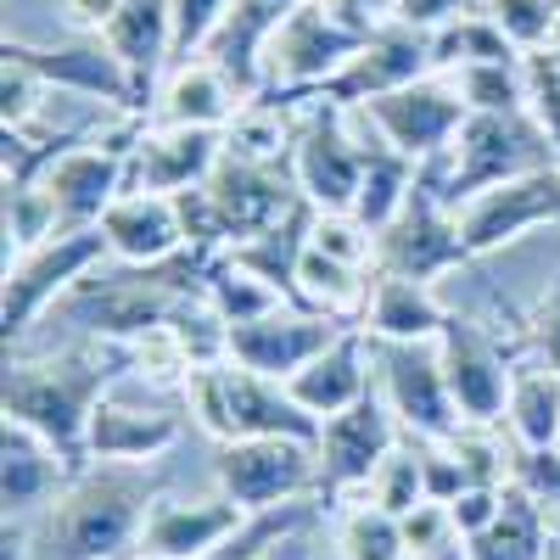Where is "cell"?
<instances>
[{"label": "cell", "instance_id": "cell-10", "mask_svg": "<svg viewBox=\"0 0 560 560\" xmlns=\"http://www.w3.org/2000/svg\"><path fill=\"white\" fill-rule=\"evenodd\" d=\"M370 135L387 140L393 152H404L409 163H432L454 147V135L459 124L471 118V107L459 102V90L448 73H427V79H415L404 90H393V96H376V102H364L353 107Z\"/></svg>", "mask_w": 560, "mask_h": 560}, {"label": "cell", "instance_id": "cell-9", "mask_svg": "<svg viewBox=\"0 0 560 560\" xmlns=\"http://www.w3.org/2000/svg\"><path fill=\"white\" fill-rule=\"evenodd\" d=\"M370 34H359L342 18H331L319 0H303V7L280 23L269 34V45H264V90L269 96H314L319 84H331L348 68V57Z\"/></svg>", "mask_w": 560, "mask_h": 560}, {"label": "cell", "instance_id": "cell-2", "mask_svg": "<svg viewBox=\"0 0 560 560\" xmlns=\"http://www.w3.org/2000/svg\"><path fill=\"white\" fill-rule=\"evenodd\" d=\"M129 364L124 342L90 337L57 359H7V382H0V409L7 420L45 438L68 471L90 465V415L113 393L118 370Z\"/></svg>", "mask_w": 560, "mask_h": 560}, {"label": "cell", "instance_id": "cell-29", "mask_svg": "<svg viewBox=\"0 0 560 560\" xmlns=\"http://www.w3.org/2000/svg\"><path fill=\"white\" fill-rule=\"evenodd\" d=\"M292 147H298V107L287 96H269V90L247 96L242 113L224 124V152L230 158L292 168Z\"/></svg>", "mask_w": 560, "mask_h": 560}, {"label": "cell", "instance_id": "cell-39", "mask_svg": "<svg viewBox=\"0 0 560 560\" xmlns=\"http://www.w3.org/2000/svg\"><path fill=\"white\" fill-rule=\"evenodd\" d=\"M45 84L34 68H23L18 57L0 62V118H7V129H28L34 118H45Z\"/></svg>", "mask_w": 560, "mask_h": 560}, {"label": "cell", "instance_id": "cell-26", "mask_svg": "<svg viewBox=\"0 0 560 560\" xmlns=\"http://www.w3.org/2000/svg\"><path fill=\"white\" fill-rule=\"evenodd\" d=\"M242 90L230 84L208 57H191V62H174L163 90H158V107H152V124H185V129H224L230 118L242 113Z\"/></svg>", "mask_w": 560, "mask_h": 560}, {"label": "cell", "instance_id": "cell-34", "mask_svg": "<svg viewBox=\"0 0 560 560\" xmlns=\"http://www.w3.org/2000/svg\"><path fill=\"white\" fill-rule=\"evenodd\" d=\"M471 113H522L527 107V57L516 62H471L448 73Z\"/></svg>", "mask_w": 560, "mask_h": 560}, {"label": "cell", "instance_id": "cell-18", "mask_svg": "<svg viewBox=\"0 0 560 560\" xmlns=\"http://www.w3.org/2000/svg\"><path fill=\"white\" fill-rule=\"evenodd\" d=\"M342 331H353V325L287 303V308H275V314H264V319H253V325H230V359L247 364V370H258V376L292 382L298 370L314 364Z\"/></svg>", "mask_w": 560, "mask_h": 560}, {"label": "cell", "instance_id": "cell-33", "mask_svg": "<svg viewBox=\"0 0 560 560\" xmlns=\"http://www.w3.org/2000/svg\"><path fill=\"white\" fill-rule=\"evenodd\" d=\"M202 298H208L230 325H253V319H264V314H275V308H287V298H280V292L269 287V280H258L253 269H242L230 253L213 264Z\"/></svg>", "mask_w": 560, "mask_h": 560}, {"label": "cell", "instance_id": "cell-37", "mask_svg": "<svg viewBox=\"0 0 560 560\" xmlns=\"http://www.w3.org/2000/svg\"><path fill=\"white\" fill-rule=\"evenodd\" d=\"M482 12L504 28V39L522 57L549 51L555 45V23H560V0H482Z\"/></svg>", "mask_w": 560, "mask_h": 560}, {"label": "cell", "instance_id": "cell-28", "mask_svg": "<svg viewBox=\"0 0 560 560\" xmlns=\"http://www.w3.org/2000/svg\"><path fill=\"white\" fill-rule=\"evenodd\" d=\"M504 427L516 448H560V364L549 353H527L510 370Z\"/></svg>", "mask_w": 560, "mask_h": 560}, {"label": "cell", "instance_id": "cell-17", "mask_svg": "<svg viewBox=\"0 0 560 560\" xmlns=\"http://www.w3.org/2000/svg\"><path fill=\"white\" fill-rule=\"evenodd\" d=\"M538 224H560V163L522 174L510 185H493V191H482L459 208V230H465L471 258H488L510 242L533 236Z\"/></svg>", "mask_w": 560, "mask_h": 560}, {"label": "cell", "instance_id": "cell-36", "mask_svg": "<svg viewBox=\"0 0 560 560\" xmlns=\"http://www.w3.org/2000/svg\"><path fill=\"white\" fill-rule=\"evenodd\" d=\"M337 549L342 560H404V522L387 516L382 504L353 499L337 516Z\"/></svg>", "mask_w": 560, "mask_h": 560}, {"label": "cell", "instance_id": "cell-31", "mask_svg": "<svg viewBox=\"0 0 560 560\" xmlns=\"http://www.w3.org/2000/svg\"><path fill=\"white\" fill-rule=\"evenodd\" d=\"M308 236H314V208L298 202L275 230H264V236H253V242H236V247H230V258H236L242 269H253L258 280H269V287L287 298V303H298V264L308 253Z\"/></svg>", "mask_w": 560, "mask_h": 560}, {"label": "cell", "instance_id": "cell-7", "mask_svg": "<svg viewBox=\"0 0 560 560\" xmlns=\"http://www.w3.org/2000/svg\"><path fill=\"white\" fill-rule=\"evenodd\" d=\"M471 264V247H465L459 230V208L443 202L432 163H420V179L409 202L398 208V219L387 230H376V275H404V280H432L448 269Z\"/></svg>", "mask_w": 560, "mask_h": 560}, {"label": "cell", "instance_id": "cell-27", "mask_svg": "<svg viewBox=\"0 0 560 560\" xmlns=\"http://www.w3.org/2000/svg\"><path fill=\"white\" fill-rule=\"evenodd\" d=\"M443 325H448V308H443V298L427 287V280L376 275L359 331L376 337V342H438Z\"/></svg>", "mask_w": 560, "mask_h": 560}, {"label": "cell", "instance_id": "cell-45", "mask_svg": "<svg viewBox=\"0 0 560 560\" xmlns=\"http://www.w3.org/2000/svg\"><path fill=\"white\" fill-rule=\"evenodd\" d=\"M118 12V0H62V18L73 34H102Z\"/></svg>", "mask_w": 560, "mask_h": 560}, {"label": "cell", "instance_id": "cell-47", "mask_svg": "<svg viewBox=\"0 0 560 560\" xmlns=\"http://www.w3.org/2000/svg\"><path fill=\"white\" fill-rule=\"evenodd\" d=\"M258 560H303V549L287 538V544H275V549H269V555H258Z\"/></svg>", "mask_w": 560, "mask_h": 560}, {"label": "cell", "instance_id": "cell-22", "mask_svg": "<svg viewBox=\"0 0 560 560\" xmlns=\"http://www.w3.org/2000/svg\"><path fill=\"white\" fill-rule=\"evenodd\" d=\"M370 364H376V359H370V337L353 325V331H342L314 364H303L287 387H292V398L314 420H331V415L353 409L370 387H376V370H370Z\"/></svg>", "mask_w": 560, "mask_h": 560}, {"label": "cell", "instance_id": "cell-48", "mask_svg": "<svg viewBox=\"0 0 560 560\" xmlns=\"http://www.w3.org/2000/svg\"><path fill=\"white\" fill-rule=\"evenodd\" d=\"M544 57H549V73L560 79V45H549V51H544Z\"/></svg>", "mask_w": 560, "mask_h": 560}, {"label": "cell", "instance_id": "cell-44", "mask_svg": "<svg viewBox=\"0 0 560 560\" xmlns=\"http://www.w3.org/2000/svg\"><path fill=\"white\" fill-rule=\"evenodd\" d=\"M331 18H342L348 28H359V34H370V28H382V23H393V12H398V0H319Z\"/></svg>", "mask_w": 560, "mask_h": 560}, {"label": "cell", "instance_id": "cell-4", "mask_svg": "<svg viewBox=\"0 0 560 560\" xmlns=\"http://www.w3.org/2000/svg\"><path fill=\"white\" fill-rule=\"evenodd\" d=\"M555 168V147L544 124L533 118V107L522 113H471L459 124L454 147L443 158H432L438 174V191L448 208H465L471 197L493 191V185H510L522 174Z\"/></svg>", "mask_w": 560, "mask_h": 560}, {"label": "cell", "instance_id": "cell-25", "mask_svg": "<svg viewBox=\"0 0 560 560\" xmlns=\"http://www.w3.org/2000/svg\"><path fill=\"white\" fill-rule=\"evenodd\" d=\"M185 438V420L168 409H135L113 393L90 415V459H118V465H152Z\"/></svg>", "mask_w": 560, "mask_h": 560}, {"label": "cell", "instance_id": "cell-20", "mask_svg": "<svg viewBox=\"0 0 560 560\" xmlns=\"http://www.w3.org/2000/svg\"><path fill=\"white\" fill-rule=\"evenodd\" d=\"M102 39L113 45V57L129 68L140 107H158V79L174 68V0H118L113 23L102 28Z\"/></svg>", "mask_w": 560, "mask_h": 560}, {"label": "cell", "instance_id": "cell-24", "mask_svg": "<svg viewBox=\"0 0 560 560\" xmlns=\"http://www.w3.org/2000/svg\"><path fill=\"white\" fill-rule=\"evenodd\" d=\"M102 230H107V247L118 264H163L179 247H191L185 242V224H179V202L158 197V191H124L107 208Z\"/></svg>", "mask_w": 560, "mask_h": 560}, {"label": "cell", "instance_id": "cell-38", "mask_svg": "<svg viewBox=\"0 0 560 560\" xmlns=\"http://www.w3.org/2000/svg\"><path fill=\"white\" fill-rule=\"evenodd\" d=\"M404 560H471V544L454 527L448 504H420L404 516Z\"/></svg>", "mask_w": 560, "mask_h": 560}, {"label": "cell", "instance_id": "cell-13", "mask_svg": "<svg viewBox=\"0 0 560 560\" xmlns=\"http://www.w3.org/2000/svg\"><path fill=\"white\" fill-rule=\"evenodd\" d=\"M398 415L382 398V387H370L353 409L331 415L319 427V499H348L359 488H370L376 465L398 448Z\"/></svg>", "mask_w": 560, "mask_h": 560}, {"label": "cell", "instance_id": "cell-19", "mask_svg": "<svg viewBox=\"0 0 560 560\" xmlns=\"http://www.w3.org/2000/svg\"><path fill=\"white\" fill-rule=\"evenodd\" d=\"M224 158V129H185V124H147V135L129 152V185L124 191H158L185 197L208 185V174Z\"/></svg>", "mask_w": 560, "mask_h": 560}, {"label": "cell", "instance_id": "cell-32", "mask_svg": "<svg viewBox=\"0 0 560 560\" xmlns=\"http://www.w3.org/2000/svg\"><path fill=\"white\" fill-rule=\"evenodd\" d=\"M516 57L522 51L482 12V0H477L471 12H459L454 23L432 28V73H454V68H471V62H516Z\"/></svg>", "mask_w": 560, "mask_h": 560}, {"label": "cell", "instance_id": "cell-40", "mask_svg": "<svg viewBox=\"0 0 560 560\" xmlns=\"http://www.w3.org/2000/svg\"><path fill=\"white\" fill-rule=\"evenodd\" d=\"M230 0H174V62H191L219 34Z\"/></svg>", "mask_w": 560, "mask_h": 560}, {"label": "cell", "instance_id": "cell-14", "mask_svg": "<svg viewBox=\"0 0 560 560\" xmlns=\"http://www.w3.org/2000/svg\"><path fill=\"white\" fill-rule=\"evenodd\" d=\"M438 359H443V376H448V398L459 409V427H499L504 404H510L516 353L499 337H488L477 319L448 314L443 337H438Z\"/></svg>", "mask_w": 560, "mask_h": 560}, {"label": "cell", "instance_id": "cell-42", "mask_svg": "<svg viewBox=\"0 0 560 560\" xmlns=\"http://www.w3.org/2000/svg\"><path fill=\"white\" fill-rule=\"evenodd\" d=\"M510 488V482H504ZM504 488H465L454 504H448V516H454V527L465 533V538H477L493 516H499V504H504Z\"/></svg>", "mask_w": 560, "mask_h": 560}, {"label": "cell", "instance_id": "cell-51", "mask_svg": "<svg viewBox=\"0 0 560 560\" xmlns=\"http://www.w3.org/2000/svg\"><path fill=\"white\" fill-rule=\"evenodd\" d=\"M555 45H560V23H555Z\"/></svg>", "mask_w": 560, "mask_h": 560}, {"label": "cell", "instance_id": "cell-6", "mask_svg": "<svg viewBox=\"0 0 560 560\" xmlns=\"http://www.w3.org/2000/svg\"><path fill=\"white\" fill-rule=\"evenodd\" d=\"M298 107V147H292V179L314 213H353L359 179H364V135L353 113L319 102V96H292Z\"/></svg>", "mask_w": 560, "mask_h": 560}, {"label": "cell", "instance_id": "cell-23", "mask_svg": "<svg viewBox=\"0 0 560 560\" xmlns=\"http://www.w3.org/2000/svg\"><path fill=\"white\" fill-rule=\"evenodd\" d=\"M68 477L73 471L51 443L18 427V420H7V432H0V499H7V522H34L62 493Z\"/></svg>", "mask_w": 560, "mask_h": 560}, {"label": "cell", "instance_id": "cell-43", "mask_svg": "<svg viewBox=\"0 0 560 560\" xmlns=\"http://www.w3.org/2000/svg\"><path fill=\"white\" fill-rule=\"evenodd\" d=\"M471 7H477V0H398L393 23H409V28H420V34H432V28L454 23L459 12H471Z\"/></svg>", "mask_w": 560, "mask_h": 560}, {"label": "cell", "instance_id": "cell-15", "mask_svg": "<svg viewBox=\"0 0 560 560\" xmlns=\"http://www.w3.org/2000/svg\"><path fill=\"white\" fill-rule=\"evenodd\" d=\"M202 197H208V208H213V219H219L224 247L264 236V230H275L280 219H287V213L303 202L292 168L247 163V158H230V152H224V158H219V168L208 174Z\"/></svg>", "mask_w": 560, "mask_h": 560}, {"label": "cell", "instance_id": "cell-35", "mask_svg": "<svg viewBox=\"0 0 560 560\" xmlns=\"http://www.w3.org/2000/svg\"><path fill=\"white\" fill-rule=\"evenodd\" d=\"M364 499H370V504H382L387 516H398V522L409 516V510L432 504V499H427V454H420L415 438H404V443L376 465V477H370Z\"/></svg>", "mask_w": 560, "mask_h": 560}, {"label": "cell", "instance_id": "cell-1", "mask_svg": "<svg viewBox=\"0 0 560 560\" xmlns=\"http://www.w3.org/2000/svg\"><path fill=\"white\" fill-rule=\"evenodd\" d=\"M152 465H118V459H90L84 471L62 482V493L39 510L28 527L34 560H124L140 549L158 493Z\"/></svg>", "mask_w": 560, "mask_h": 560}, {"label": "cell", "instance_id": "cell-41", "mask_svg": "<svg viewBox=\"0 0 560 560\" xmlns=\"http://www.w3.org/2000/svg\"><path fill=\"white\" fill-rule=\"evenodd\" d=\"M516 482L544 504L549 522H560V448H516Z\"/></svg>", "mask_w": 560, "mask_h": 560}, {"label": "cell", "instance_id": "cell-46", "mask_svg": "<svg viewBox=\"0 0 560 560\" xmlns=\"http://www.w3.org/2000/svg\"><path fill=\"white\" fill-rule=\"evenodd\" d=\"M0 560H34V544H28L23 522H7V533H0Z\"/></svg>", "mask_w": 560, "mask_h": 560}, {"label": "cell", "instance_id": "cell-12", "mask_svg": "<svg viewBox=\"0 0 560 560\" xmlns=\"http://www.w3.org/2000/svg\"><path fill=\"white\" fill-rule=\"evenodd\" d=\"M7 57L34 68L51 90H62V96H84V102H96L102 113H140L147 118L129 68L113 57V45L102 34H73L62 45H28V39L7 34Z\"/></svg>", "mask_w": 560, "mask_h": 560}, {"label": "cell", "instance_id": "cell-5", "mask_svg": "<svg viewBox=\"0 0 560 560\" xmlns=\"http://www.w3.org/2000/svg\"><path fill=\"white\" fill-rule=\"evenodd\" d=\"M113 258L107 247V230H62L45 247L23 253V258H7V287H0V325H7V348L28 337V325L51 308V303H68L90 275Z\"/></svg>", "mask_w": 560, "mask_h": 560}, {"label": "cell", "instance_id": "cell-21", "mask_svg": "<svg viewBox=\"0 0 560 560\" xmlns=\"http://www.w3.org/2000/svg\"><path fill=\"white\" fill-rule=\"evenodd\" d=\"M247 527V510L236 499H158L152 516H147V533H140V549L147 555H163V560H202L208 549H219L224 538H236Z\"/></svg>", "mask_w": 560, "mask_h": 560}, {"label": "cell", "instance_id": "cell-11", "mask_svg": "<svg viewBox=\"0 0 560 560\" xmlns=\"http://www.w3.org/2000/svg\"><path fill=\"white\" fill-rule=\"evenodd\" d=\"M370 359H376L382 398L393 404L404 438L448 443L459 432V409L448 398V376H443L438 342H376V337H370Z\"/></svg>", "mask_w": 560, "mask_h": 560}, {"label": "cell", "instance_id": "cell-3", "mask_svg": "<svg viewBox=\"0 0 560 560\" xmlns=\"http://www.w3.org/2000/svg\"><path fill=\"white\" fill-rule=\"evenodd\" d=\"M185 404L191 420L213 438V443H242V438H303L319 443V427L287 382L258 376V370L224 359V364H202L185 376Z\"/></svg>", "mask_w": 560, "mask_h": 560}, {"label": "cell", "instance_id": "cell-8", "mask_svg": "<svg viewBox=\"0 0 560 560\" xmlns=\"http://www.w3.org/2000/svg\"><path fill=\"white\" fill-rule=\"evenodd\" d=\"M213 477H219L224 499H236L247 516H258V510H280V504H298V499L319 493V448L303 438L219 443Z\"/></svg>", "mask_w": 560, "mask_h": 560}, {"label": "cell", "instance_id": "cell-49", "mask_svg": "<svg viewBox=\"0 0 560 560\" xmlns=\"http://www.w3.org/2000/svg\"><path fill=\"white\" fill-rule=\"evenodd\" d=\"M544 560H560V533L549 538V549H544Z\"/></svg>", "mask_w": 560, "mask_h": 560}, {"label": "cell", "instance_id": "cell-30", "mask_svg": "<svg viewBox=\"0 0 560 560\" xmlns=\"http://www.w3.org/2000/svg\"><path fill=\"white\" fill-rule=\"evenodd\" d=\"M549 538H555V522L544 516V504L522 482H510L499 516L465 544H471V560H544Z\"/></svg>", "mask_w": 560, "mask_h": 560}, {"label": "cell", "instance_id": "cell-50", "mask_svg": "<svg viewBox=\"0 0 560 560\" xmlns=\"http://www.w3.org/2000/svg\"><path fill=\"white\" fill-rule=\"evenodd\" d=\"M124 560H163V555H147V549H135V555H124Z\"/></svg>", "mask_w": 560, "mask_h": 560}, {"label": "cell", "instance_id": "cell-16", "mask_svg": "<svg viewBox=\"0 0 560 560\" xmlns=\"http://www.w3.org/2000/svg\"><path fill=\"white\" fill-rule=\"evenodd\" d=\"M427 73H432V34H420V28H409V23H382V28L348 57V68H342L331 84H319L314 96L331 102V107H342V113H353V107L376 102V96H393V90L427 79ZM287 102H292V96H287Z\"/></svg>", "mask_w": 560, "mask_h": 560}]
</instances>
